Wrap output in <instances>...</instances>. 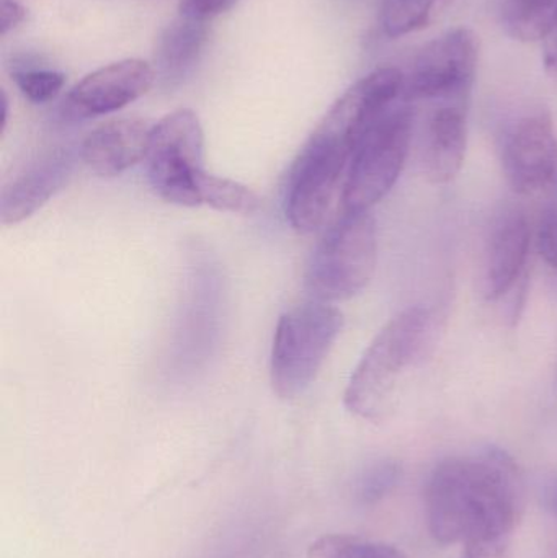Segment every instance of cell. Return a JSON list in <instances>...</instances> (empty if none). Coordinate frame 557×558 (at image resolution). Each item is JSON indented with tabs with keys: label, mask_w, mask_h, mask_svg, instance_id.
Listing matches in <instances>:
<instances>
[{
	"label": "cell",
	"mask_w": 557,
	"mask_h": 558,
	"mask_svg": "<svg viewBox=\"0 0 557 558\" xmlns=\"http://www.w3.org/2000/svg\"><path fill=\"white\" fill-rule=\"evenodd\" d=\"M414 133V111L408 101L392 105L360 141L343 186L346 211H370L401 177Z\"/></svg>",
	"instance_id": "obj_5"
},
{
	"label": "cell",
	"mask_w": 557,
	"mask_h": 558,
	"mask_svg": "<svg viewBox=\"0 0 557 558\" xmlns=\"http://www.w3.org/2000/svg\"><path fill=\"white\" fill-rule=\"evenodd\" d=\"M353 536L346 534H329V536L320 537L307 550V558H337L347 544L352 541Z\"/></svg>",
	"instance_id": "obj_24"
},
{
	"label": "cell",
	"mask_w": 557,
	"mask_h": 558,
	"mask_svg": "<svg viewBox=\"0 0 557 558\" xmlns=\"http://www.w3.org/2000/svg\"><path fill=\"white\" fill-rule=\"evenodd\" d=\"M480 43L468 28H455L428 43L404 77L402 98L411 101H470Z\"/></svg>",
	"instance_id": "obj_8"
},
{
	"label": "cell",
	"mask_w": 557,
	"mask_h": 558,
	"mask_svg": "<svg viewBox=\"0 0 557 558\" xmlns=\"http://www.w3.org/2000/svg\"><path fill=\"white\" fill-rule=\"evenodd\" d=\"M153 126L140 118H120L95 128L81 146V159L98 177H118L146 159Z\"/></svg>",
	"instance_id": "obj_13"
},
{
	"label": "cell",
	"mask_w": 557,
	"mask_h": 558,
	"mask_svg": "<svg viewBox=\"0 0 557 558\" xmlns=\"http://www.w3.org/2000/svg\"><path fill=\"white\" fill-rule=\"evenodd\" d=\"M538 251L546 264L557 268V195L540 225Z\"/></svg>",
	"instance_id": "obj_21"
},
{
	"label": "cell",
	"mask_w": 557,
	"mask_h": 558,
	"mask_svg": "<svg viewBox=\"0 0 557 558\" xmlns=\"http://www.w3.org/2000/svg\"><path fill=\"white\" fill-rule=\"evenodd\" d=\"M451 0H383L379 25L389 38L409 35L425 28L435 13L444 10Z\"/></svg>",
	"instance_id": "obj_17"
},
{
	"label": "cell",
	"mask_w": 557,
	"mask_h": 558,
	"mask_svg": "<svg viewBox=\"0 0 557 558\" xmlns=\"http://www.w3.org/2000/svg\"><path fill=\"white\" fill-rule=\"evenodd\" d=\"M502 169L520 195L540 192L557 175V140L545 111L525 114L507 128L502 141Z\"/></svg>",
	"instance_id": "obj_9"
},
{
	"label": "cell",
	"mask_w": 557,
	"mask_h": 558,
	"mask_svg": "<svg viewBox=\"0 0 557 558\" xmlns=\"http://www.w3.org/2000/svg\"><path fill=\"white\" fill-rule=\"evenodd\" d=\"M546 501H548V507L557 514V484L549 488L548 494H546Z\"/></svg>",
	"instance_id": "obj_27"
},
{
	"label": "cell",
	"mask_w": 557,
	"mask_h": 558,
	"mask_svg": "<svg viewBox=\"0 0 557 558\" xmlns=\"http://www.w3.org/2000/svg\"><path fill=\"white\" fill-rule=\"evenodd\" d=\"M146 160L150 186L164 202L202 206L198 186L206 173L205 133L195 111L182 108L154 124Z\"/></svg>",
	"instance_id": "obj_6"
},
{
	"label": "cell",
	"mask_w": 557,
	"mask_h": 558,
	"mask_svg": "<svg viewBox=\"0 0 557 558\" xmlns=\"http://www.w3.org/2000/svg\"><path fill=\"white\" fill-rule=\"evenodd\" d=\"M468 104L445 101L432 111L422 143V167L435 185L451 182L467 156Z\"/></svg>",
	"instance_id": "obj_14"
},
{
	"label": "cell",
	"mask_w": 557,
	"mask_h": 558,
	"mask_svg": "<svg viewBox=\"0 0 557 558\" xmlns=\"http://www.w3.org/2000/svg\"><path fill=\"white\" fill-rule=\"evenodd\" d=\"M25 19L26 10L22 3L16 0H2L0 3V33L2 36L15 29Z\"/></svg>",
	"instance_id": "obj_25"
},
{
	"label": "cell",
	"mask_w": 557,
	"mask_h": 558,
	"mask_svg": "<svg viewBox=\"0 0 557 558\" xmlns=\"http://www.w3.org/2000/svg\"><path fill=\"white\" fill-rule=\"evenodd\" d=\"M342 327V312L327 302H307L281 315L270 360L278 397L294 399L314 383Z\"/></svg>",
	"instance_id": "obj_3"
},
{
	"label": "cell",
	"mask_w": 557,
	"mask_h": 558,
	"mask_svg": "<svg viewBox=\"0 0 557 558\" xmlns=\"http://www.w3.org/2000/svg\"><path fill=\"white\" fill-rule=\"evenodd\" d=\"M239 0H180V15L198 22H211L231 10Z\"/></svg>",
	"instance_id": "obj_22"
},
{
	"label": "cell",
	"mask_w": 557,
	"mask_h": 558,
	"mask_svg": "<svg viewBox=\"0 0 557 558\" xmlns=\"http://www.w3.org/2000/svg\"><path fill=\"white\" fill-rule=\"evenodd\" d=\"M208 38V23L180 15L160 36L156 74L166 81L183 77L195 64Z\"/></svg>",
	"instance_id": "obj_15"
},
{
	"label": "cell",
	"mask_w": 557,
	"mask_h": 558,
	"mask_svg": "<svg viewBox=\"0 0 557 558\" xmlns=\"http://www.w3.org/2000/svg\"><path fill=\"white\" fill-rule=\"evenodd\" d=\"M13 81L26 100L32 104H48L64 87L65 75L49 69H20L13 72Z\"/></svg>",
	"instance_id": "obj_20"
},
{
	"label": "cell",
	"mask_w": 557,
	"mask_h": 558,
	"mask_svg": "<svg viewBox=\"0 0 557 558\" xmlns=\"http://www.w3.org/2000/svg\"><path fill=\"white\" fill-rule=\"evenodd\" d=\"M337 558H408L401 549L388 544L365 543L353 536Z\"/></svg>",
	"instance_id": "obj_23"
},
{
	"label": "cell",
	"mask_w": 557,
	"mask_h": 558,
	"mask_svg": "<svg viewBox=\"0 0 557 558\" xmlns=\"http://www.w3.org/2000/svg\"><path fill=\"white\" fill-rule=\"evenodd\" d=\"M72 170L74 156L68 150H56L29 163L0 193L2 226L20 225L32 218L68 182Z\"/></svg>",
	"instance_id": "obj_12"
},
{
	"label": "cell",
	"mask_w": 557,
	"mask_h": 558,
	"mask_svg": "<svg viewBox=\"0 0 557 558\" xmlns=\"http://www.w3.org/2000/svg\"><path fill=\"white\" fill-rule=\"evenodd\" d=\"M437 331V317L425 307H409L392 318L350 377L343 396L349 412L372 423L388 418L405 371L431 354Z\"/></svg>",
	"instance_id": "obj_2"
},
{
	"label": "cell",
	"mask_w": 557,
	"mask_h": 558,
	"mask_svg": "<svg viewBox=\"0 0 557 558\" xmlns=\"http://www.w3.org/2000/svg\"><path fill=\"white\" fill-rule=\"evenodd\" d=\"M523 505L522 477L506 452L450 458L428 482V530L441 546L463 544L461 558H504Z\"/></svg>",
	"instance_id": "obj_1"
},
{
	"label": "cell",
	"mask_w": 557,
	"mask_h": 558,
	"mask_svg": "<svg viewBox=\"0 0 557 558\" xmlns=\"http://www.w3.org/2000/svg\"><path fill=\"white\" fill-rule=\"evenodd\" d=\"M378 260V232L370 211H343L317 245L307 288L320 302L355 298L372 281Z\"/></svg>",
	"instance_id": "obj_4"
},
{
	"label": "cell",
	"mask_w": 557,
	"mask_h": 558,
	"mask_svg": "<svg viewBox=\"0 0 557 558\" xmlns=\"http://www.w3.org/2000/svg\"><path fill=\"white\" fill-rule=\"evenodd\" d=\"M502 20L512 38L546 41L557 28V0H507Z\"/></svg>",
	"instance_id": "obj_16"
},
{
	"label": "cell",
	"mask_w": 557,
	"mask_h": 558,
	"mask_svg": "<svg viewBox=\"0 0 557 558\" xmlns=\"http://www.w3.org/2000/svg\"><path fill=\"white\" fill-rule=\"evenodd\" d=\"M401 482V465L396 461H382L366 469L356 484V498L365 507L379 504L395 492Z\"/></svg>",
	"instance_id": "obj_19"
},
{
	"label": "cell",
	"mask_w": 557,
	"mask_h": 558,
	"mask_svg": "<svg viewBox=\"0 0 557 558\" xmlns=\"http://www.w3.org/2000/svg\"><path fill=\"white\" fill-rule=\"evenodd\" d=\"M353 154L342 144L311 134L291 167L287 186V218L294 231L311 234L323 228L346 186Z\"/></svg>",
	"instance_id": "obj_7"
},
{
	"label": "cell",
	"mask_w": 557,
	"mask_h": 558,
	"mask_svg": "<svg viewBox=\"0 0 557 558\" xmlns=\"http://www.w3.org/2000/svg\"><path fill=\"white\" fill-rule=\"evenodd\" d=\"M543 61L546 69L553 74H557V28L552 33L545 43V52H543Z\"/></svg>",
	"instance_id": "obj_26"
},
{
	"label": "cell",
	"mask_w": 557,
	"mask_h": 558,
	"mask_svg": "<svg viewBox=\"0 0 557 558\" xmlns=\"http://www.w3.org/2000/svg\"><path fill=\"white\" fill-rule=\"evenodd\" d=\"M199 203L232 215H252L261 208V198L242 183L206 172L199 180Z\"/></svg>",
	"instance_id": "obj_18"
},
{
	"label": "cell",
	"mask_w": 557,
	"mask_h": 558,
	"mask_svg": "<svg viewBox=\"0 0 557 558\" xmlns=\"http://www.w3.org/2000/svg\"><path fill=\"white\" fill-rule=\"evenodd\" d=\"M530 226L522 209L506 206L491 225L484 257L483 291L496 301L522 277L529 258Z\"/></svg>",
	"instance_id": "obj_11"
},
{
	"label": "cell",
	"mask_w": 557,
	"mask_h": 558,
	"mask_svg": "<svg viewBox=\"0 0 557 558\" xmlns=\"http://www.w3.org/2000/svg\"><path fill=\"white\" fill-rule=\"evenodd\" d=\"M156 78V69L143 59L111 62L72 87L68 95L69 111L77 118L113 113L146 95Z\"/></svg>",
	"instance_id": "obj_10"
}]
</instances>
